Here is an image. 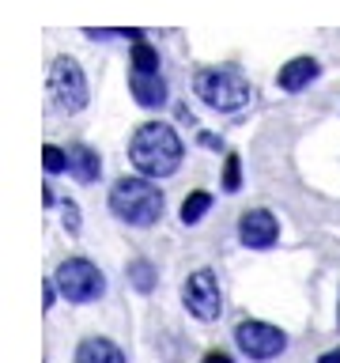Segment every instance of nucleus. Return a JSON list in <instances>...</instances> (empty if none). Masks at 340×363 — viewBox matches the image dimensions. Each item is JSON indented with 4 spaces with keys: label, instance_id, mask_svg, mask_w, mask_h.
<instances>
[{
    "label": "nucleus",
    "instance_id": "nucleus-1",
    "mask_svg": "<svg viewBox=\"0 0 340 363\" xmlns=\"http://www.w3.org/2000/svg\"><path fill=\"white\" fill-rule=\"evenodd\" d=\"M181 136L166 121H144L129 140V159L144 178H170L181 167Z\"/></svg>",
    "mask_w": 340,
    "mask_h": 363
},
{
    "label": "nucleus",
    "instance_id": "nucleus-2",
    "mask_svg": "<svg viewBox=\"0 0 340 363\" xmlns=\"http://www.w3.org/2000/svg\"><path fill=\"white\" fill-rule=\"evenodd\" d=\"M163 189L152 178H121L110 189V212L129 227H152L163 216Z\"/></svg>",
    "mask_w": 340,
    "mask_h": 363
},
{
    "label": "nucleus",
    "instance_id": "nucleus-3",
    "mask_svg": "<svg viewBox=\"0 0 340 363\" xmlns=\"http://www.w3.org/2000/svg\"><path fill=\"white\" fill-rule=\"evenodd\" d=\"M193 91H197V99L204 106H212L220 113H234L254 99L249 79L242 72H234V68H200L193 76Z\"/></svg>",
    "mask_w": 340,
    "mask_h": 363
},
{
    "label": "nucleus",
    "instance_id": "nucleus-4",
    "mask_svg": "<svg viewBox=\"0 0 340 363\" xmlns=\"http://www.w3.org/2000/svg\"><path fill=\"white\" fill-rule=\"evenodd\" d=\"M53 280H57V291H61L68 303H95V299H102V291H106V277H102L98 265H91L87 257L61 261L53 272Z\"/></svg>",
    "mask_w": 340,
    "mask_h": 363
},
{
    "label": "nucleus",
    "instance_id": "nucleus-5",
    "mask_svg": "<svg viewBox=\"0 0 340 363\" xmlns=\"http://www.w3.org/2000/svg\"><path fill=\"white\" fill-rule=\"evenodd\" d=\"M50 102L57 113H79L87 106V76L72 57H57L50 65Z\"/></svg>",
    "mask_w": 340,
    "mask_h": 363
},
{
    "label": "nucleus",
    "instance_id": "nucleus-6",
    "mask_svg": "<svg viewBox=\"0 0 340 363\" xmlns=\"http://www.w3.org/2000/svg\"><path fill=\"white\" fill-rule=\"evenodd\" d=\"M181 303H186V311L197 318V322H215V318L223 314V291H220L215 272L212 269L189 272L186 284H181Z\"/></svg>",
    "mask_w": 340,
    "mask_h": 363
},
{
    "label": "nucleus",
    "instance_id": "nucleus-7",
    "mask_svg": "<svg viewBox=\"0 0 340 363\" xmlns=\"http://www.w3.org/2000/svg\"><path fill=\"white\" fill-rule=\"evenodd\" d=\"M234 345H238L242 356L265 363V359H276L280 352L288 348V333L276 329V325H268V322H254V318H249V322H238Z\"/></svg>",
    "mask_w": 340,
    "mask_h": 363
},
{
    "label": "nucleus",
    "instance_id": "nucleus-8",
    "mask_svg": "<svg viewBox=\"0 0 340 363\" xmlns=\"http://www.w3.org/2000/svg\"><path fill=\"white\" fill-rule=\"evenodd\" d=\"M276 238H280V220L268 208L242 212V220H238V242H242V246L268 250V246H276Z\"/></svg>",
    "mask_w": 340,
    "mask_h": 363
},
{
    "label": "nucleus",
    "instance_id": "nucleus-9",
    "mask_svg": "<svg viewBox=\"0 0 340 363\" xmlns=\"http://www.w3.org/2000/svg\"><path fill=\"white\" fill-rule=\"evenodd\" d=\"M129 91H132V99L140 102L144 110L166 106V79L159 76V72H140V68H129Z\"/></svg>",
    "mask_w": 340,
    "mask_h": 363
},
{
    "label": "nucleus",
    "instance_id": "nucleus-10",
    "mask_svg": "<svg viewBox=\"0 0 340 363\" xmlns=\"http://www.w3.org/2000/svg\"><path fill=\"white\" fill-rule=\"evenodd\" d=\"M317 61L314 57H295V61H288L280 68V76H276V84H280V91H302L306 84H314L317 79Z\"/></svg>",
    "mask_w": 340,
    "mask_h": 363
},
{
    "label": "nucleus",
    "instance_id": "nucleus-11",
    "mask_svg": "<svg viewBox=\"0 0 340 363\" xmlns=\"http://www.w3.org/2000/svg\"><path fill=\"white\" fill-rule=\"evenodd\" d=\"M76 363H125V352L106 337H87L76 348Z\"/></svg>",
    "mask_w": 340,
    "mask_h": 363
},
{
    "label": "nucleus",
    "instance_id": "nucleus-12",
    "mask_svg": "<svg viewBox=\"0 0 340 363\" xmlns=\"http://www.w3.org/2000/svg\"><path fill=\"white\" fill-rule=\"evenodd\" d=\"M68 170H72L79 182H98V174H102V159H98L95 147L76 144L72 152H68Z\"/></svg>",
    "mask_w": 340,
    "mask_h": 363
},
{
    "label": "nucleus",
    "instance_id": "nucleus-13",
    "mask_svg": "<svg viewBox=\"0 0 340 363\" xmlns=\"http://www.w3.org/2000/svg\"><path fill=\"white\" fill-rule=\"evenodd\" d=\"M208 208H212V193H204V189L189 193V197L181 201V223H186V227H197L204 216H208Z\"/></svg>",
    "mask_w": 340,
    "mask_h": 363
},
{
    "label": "nucleus",
    "instance_id": "nucleus-14",
    "mask_svg": "<svg viewBox=\"0 0 340 363\" xmlns=\"http://www.w3.org/2000/svg\"><path fill=\"white\" fill-rule=\"evenodd\" d=\"M125 272H129V284H132V288L136 291H152L155 288V280H159V272H155V265H152V261H144V257H136V261H129V269H125Z\"/></svg>",
    "mask_w": 340,
    "mask_h": 363
},
{
    "label": "nucleus",
    "instance_id": "nucleus-15",
    "mask_svg": "<svg viewBox=\"0 0 340 363\" xmlns=\"http://www.w3.org/2000/svg\"><path fill=\"white\" fill-rule=\"evenodd\" d=\"M132 68H140V72H159V53L147 42H132Z\"/></svg>",
    "mask_w": 340,
    "mask_h": 363
},
{
    "label": "nucleus",
    "instance_id": "nucleus-16",
    "mask_svg": "<svg viewBox=\"0 0 340 363\" xmlns=\"http://www.w3.org/2000/svg\"><path fill=\"white\" fill-rule=\"evenodd\" d=\"M42 167H45V174H61V170H68V152L45 144L42 147Z\"/></svg>",
    "mask_w": 340,
    "mask_h": 363
},
{
    "label": "nucleus",
    "instance_id": "nucleus-17",
    "mask_svg": "<svg viewBox=\"0 0 340 363\" xmlns=\"http://www.w3.org/2000/svg\"><path fill=\"white\" fill-rule=\"evenodd\" d=\"M223 189H227V193H238V189H242V167H238V155H234V152L227 155V167H223Z\"/></svg>",
    "mask_w": 340,
    "mask_h": 363
},
{
    "label": "nucleus",
    "instance_id": "nucleus-18",
    "mask_svg": "<svg viewBox=\"0 0 340 363\" xmlns=\"http://www.w3.org/2000/svg\"><path fill=\"white\" fill-rule=\"evenodd\" d=\"M61 216H64V231L76 235V231H79V208H76L72 201H64V204H61Z\"/></svg>",
    "mask_w": 340,
    "mask_h": 363
},
{
    "label": "nucleus",
    "instance_id": "nucleus-19",
    "mask_svg": "<svg viewBox=\"0 0 340 363\" xmlns=\"http://www.w3.org/2000/svg\"><path fill=\"white\" fill-rule=\"evenodd\" d=\"M204 363H231V356H223V352H212V356H204Z\"/></svg>",
    "mask_w": 340,
    "mask_h": 363
},
{
    "label": "nucleus",
    "instance_id": "nucleus-20",
    "mask_svg": "<svg viewBox=\"0 0 340 363\" xmlns=\"http://www.w3.org/2000/svg\"><path fill=\"white\" fill-rule=\"evenodd\" d=\"M322 363H340V348H336V352H325Z\"/></svg>",
    "mask_w": 340,
    "mask_h": 363
},
{
    "label": "nucleus",
    "instance_id": "nucleus-21",
    "mask_svg": "<svg viewBox=\"0 0 340 363\" xmlns=\"http://www.w3.org/2000/svg\"><path fill=\"white\" fill-rule=\"evenodd\" d=\"M336 325H340V306H336Z\"/></svg>",
    "mask_w": 340,
    "mask_h": 363
}]
</instances>
